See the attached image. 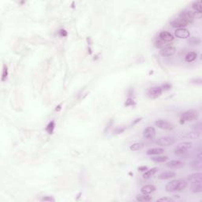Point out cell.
<instances>
[{"label":"cell","instance_id":"obj_9","mask_svg":"<svg viewBox=\"0 0 202 202\" xmlns=\"http://www.w3.org/2000/svg\"><path fill=\"white\" fill-rule=\"evenodd\" d=\"M156 135V129L152 127H147L143 130V136L145 138L149 139V140H152L155 138Z\"/></svg>","mask_w":202,"mask_h":202},{"label":"cell","instance_id":"obj_32","mask_svg":"<svg viewBox=\"0 0 202 202\" xmlns=\"http://www.w3.org/2000/svg\"><path fill=\"white\" fill-rule=\"evenodd\" d=\"M172 85L171 84H169V83H165V84H163V85L161 86V88L162 90H164V91H168V90H170L172 89Z\"/></svg>","mask_w":202,"mask_h":202},{"label":"cell","instance_id":"obj_20","mask_svg":"<svg viewBox=\"0 0 202 202\" xmlns=\"http://www.w3.org/2000/svg\"><path fill=\"white\" fill-rule=\"evenodd\" d=\"M158 172V168H153L152 169L147 170L146 172H145V173L143 174V178L145 179H149L151 177H152L154 175H155L156 172Z\"/></svg>","mask_w":202,"mask_h":202},{"label":"cell","instance_id":"obj_8","mask_svg":"<svg viewBox=\"0 0 202 202\" xmlns=\"http://www.w3.org/2000/svg\"><path fill=\"white\" fill-rule=\"evenodd\" d=\"M176 48L175 47H172V46H168L164 48H162L159 51V55L163 56V57H170L172 56L175 54Z\"/></svg>","mask_w":202,"mask_h":202},{"label":"cell","instance_id":"obj_31","mask_svg":"<svg viewBox=\"0 0 202 202\" xmlns=\"http://www.w3.org/2000/svg\"><path fill=\"white\" fill-rule=\"evenodd\" d=\"M174 199L172 197H163L159 198L157 200V201H164V202H170V201H174Z\"/></svg>","mask_w":202,"mask_h":202},{"label":"cell","instance_id":"obj_11","mask_svg":"<svg viewBox=\"0 0 202 202\" xmlns=\"http://www.w3.org/2000/svg\"><path fill=\"white\" fill-rule=\"evenodd\" d=\"M166 166L168 168H171V169H180V168H184L185 163L182 161H180V160L174 159V160H171V161L168 162V163H166Z\"/></svg>","mask_w":202,"mask_h":202},{"label":"cell","instance_id":"obj_16","mask_svg":"<svg viewBox=\"0 0 202 202\" xmlns=\"http://www.w3.org/2000/svg\"><path fill=\"white\" fill-rule=\"evenodd\" d=\"M164 152H165V150L162 148H152V149H148L146 154L148 156H157L160 155Z\"/></svg>","mask_w":202,"mask_h":202},{"label":"cell","instance_id":"obj_28","mask_svg":"<svg viewBox=\"0 0 202 202\" xmlns=\"http://www.w3.org/2000/svg\"><path fill=\"white\" fill-rule=\"evenodd\" d=\"M188 43L192 45H199L200 43V40L197 37H192L188 40Z\"/></svg>","mask_w":202,"mask_h":202},{"label":"cell","instance_id":"obj_18","mask_svg":"<svg viewBox=\"0 0 202 202\" xmlns=\"http://www.w3.org/2000/svg\"><path fill=\"white\" fill-rule=\"evenodd\" d=\"M156 190V187L154 185H146L141 188V194H150L155 192Z\"/></svg>","mask_w":202,"mask_h":202},{"label":"cell","instance_id":"obj_14","mask_svg":"<svg viewBox=\"0 0 202 202\" xmlns=\"http://www.w3.org/2000/svg\"><path fill=\"white\" fill-rule=\"evenodd\" d=\"M186 179H187L188 182H197V181H202V174L200 172L191 174V175L187 176Z\"/></svg>","mask_w":202,"mask_h":202},{"label":"cell","instance_id":"obj_36","mask_svg":"<svg viewBox=\"0 0 202 202\" xmlns=\"http://www.w3.org/2000/svg\"><path fill=\"white\" fill-rule=\"evenodd\" d=\"M141 119H142V118H137V119H135V121H133V123H132V124H133V125L137 124V123H139V122H140V121H141Z\"/></svg>","mask_w":202,"mask_h":202},{"label":"cell","instance_id":"obj_23","mask_svg":"<svg viewBox=\"0 0 202 202\" xmlns=\"http://www.w3.org/2000/svg\"><path fill=\"white\" fill-rule=\"evenodd\" d=\"M151 159L155 163H164L168 159V157L167 156H153L151 158Z\"/></svg>","mask_w":202,"mask_h":202},{"label":"cell","instance_id":"obj_7","mask_svg":"<svg viewBox=\"0 0 202 202\" xmlns=\"http://www.w3.org/2000/svg\"><path fill=\"white\" fill-rule=\"evenodd\" d=\"M175 142V140L172 137H159L156 141V144L162 147H168L174 145Z\"/></svg>","mask_w":202,"mask_h":202},{"label":"cell","instance_id":"obj_29","mask_svg":"<svg viewBox=\"0 0 202 202\" xmlns=\"http://www.w3.org/2000/svg\"><path fill=\"white\" fill-rule=\"evenodd\" d=\"M127 130V127H116V128L114 129V134H119V133H123L125 130Z\"/></svg>","mask_w":202,"mask_h":202},{"label":"cell","instance_id":"obj_26","mask_svg":"<svg viewBox=\"0 0 202 202\" xmlns=\"http://www.w3.org/2000/svg\"><path fill=\"white\" fill-rule=\"evenodd\" d=\"M168 43H167V42H164V41L161 40L160 39L157 40L155 42V46L156 47H158V48H164V47H168Z\"/></svg>","mask_w":202,"mask_h":202},{"label":"cell","instance_id":"obj_35","mask_svg":"<svg viewBox=\"0 0 202 202\" xmlns=\"http://www.w3.org/2000/svg\"><path fill=\"white\" fill-rule=\"evenodd\" d=\"M59 33L60 36H62V37H66V36H67V33H66V31L64 30V29H61V30H59Z\"/></svg>","mask_w":202,"mask_h":202},{"label":"cell","instance_id":"obj_15","mask_svg":"<svg viewBox=\"0 0 202 202\" xmlns=\"http://www.w3.org/2000/svg\"><path fill=\"white\" fill-rule=\"evenodd\" d=\"M191 191L193 193L202 192V181L191 182Z\"/></svg>","mask_w":202,"mask_h":202},{"label":"cell","instance_id":"obj_27","mask_svg":"<svg viewBox=\"0 0 202 202\" xmlns=\"http://www.w3.org/2000/svg\"><path fill=\"white\" fill-rule=\"evenodd\" d=\"M55 124L54 121H51V123H48L47 128H46V130H47V133H49V134H52L54 132V130H55Z\"/></svg>","mask_w":202,"mask_h":202},{"label":"cell","instance_id":"obj_21","mask_svg":"<svg viewBox=\"0 0 202 202\" xmlns=\"http://www.w3.org/2000/svg\"><path fill=\"white\" fill-rule=\"evenodd\" d=\"M197 54L194 51H190L189 53L186 54V55L185 56V60L187 63H192L194 62L195 59H197Z\"/></svg>","mask_w":202,"mask_h":202},{"label":"cell","instance_id":"obj_22","mask_svg":"<svg viewBox=\"0 0 202 202\" xmlns=\"http://www.w3.org/2000/svg\"><path fill=\"white\" fill-rule=\"evenodd\" d=\"M145 147V143H142V142H137V143H134L133 145H130V151H139V150H141Z\"/></svg>","mask_w":202,"mask_h":202},{"label":"cell","instance_id":"obj_24","mask_svg":"<svg viewBox=\"0 0 202 202\" xmlns=\"http://www.w3.org/2000/svg\"><path fill=\"white\" fill-rule=\"evenodd\" d=\"M192 8L194 11L201 14V2L200 1H197V2H194L192 3Z\"/></svg>","mask_w":202,"mask_h":202},{"label":"cell","instance_id":"obj_25","mask_svg":"<svg viewBox=\"0 0 202 202\" xmlns=\"http://www.w3.org/2000/svg\"><path fill=\"white\" fill-rule=\"evenodd\" d=\"M8 77V68H7V66L6 64L3 65V68H2V78H1V81L2 82H4L5 81H6V78Z\"/></svg>","mask_w":202,"mask_h":202},{"label":"cell","instance_id":"obj_4","mask_svg":"<svg viewBox=\"0 0 202 202\" xmlns=\"http://www.w3.org/2000/svg\"><path fill=\"white\" fill-rule=\"evenodd\" d=\"M191 23L190 21L186 20V19L182 18L181 17H178L177 18H175L170 22V25L171 26L173 27V28H175V29H182V28H185L186 26H187L188 24Z\"/></svg>","mask_w":202,"mask_h":202},{"label":"cell","instance_id":"obj_17","mask_svg":"<svg viewBox=\"0 0 202 202\" xmlns=\"http://www.w3.org/2000/svg\"><path fill=\"white\" fill-rule=\"evenodd\" d=\"M175 175H176L175 172H162L161 174H159V175H158V178L161 180L170 179V178H172L175 177Z\"/></svg>","mask_w":202,"mask_h":202},{"label":"cell","instance_id":"obj_3","mask_svg":"<svg viewBox=\"0 0 202 202\" xmlns=\"http://www.w3.org/2000/svg\"><path fill=\"white\" fill-rule=\"evenodd\" d=\"M192 148V142H183V143H181L178 145L177 147L175 149L174 152L176 155H183V154H186V152H188V151H190Z\"/></svg>","mask_w":202,"mask_h":202},{"label":"cell","instance_id":"obj_2","mask_svg":"<svg viewBox=\"0 0 202 202\" xmlns=\"http://www.w3.org/2000/svg\"><path fill=\"white\" fill-rule=\"evenodd\" d=\"M199 116V114L197 111L195 110H188L185 112L182 113L180 117L181 123H185V122H191V121L197 120Z\"/></svg>","mask_w":202,"mask_h":202},{"label":"cell","instance_id":"obj_5","mask_svg":"<svg viewBox=\"0 0 202 202\" xmlns=\"http://www.w3.org/2000/svg\"><path fill=\"white\" fill-rule=\"evenodd\" d=\"M162 93H163V90L161 87H159V86L149 88L147 91V96L150 99H157L161 96Z\"/></svg>","mask_w":202,"mask_h":202},{"label":"cell","instance_id":"obj_6","mask_svg":"<svg viewBox=\"0 0 202 202\" xmlns=\"http://www.w3.org/2000/svg\"><path fill=\"white\" fill-rule=\"evenodd\" d=\"M154 124L158 128L161 129V130H172L175 128V126L172 123H170V122L166 120H161V119L156 120L154 123Z\"/></svg>","mask_w":202,"mask_h":202},{"label":"cell","instance_id":"obj_33","mask_svg":"<svg viewBox=\"0 0 202 202\" xmlns=\"http://www.w3.org/2000/svg\"><path fill=\"white\" fill-rule=\"evenodd\" d=\"M125 105L126 106H133V105H134V101H133V100L132 98H128L127 100V102H126V104H125Z\"/></svg>","mask_w":202,"mask_h":202},{"label":"cell","instance_id":"obj_13","mask_svg":"<svg viewBox=\"0 0 202 202\" xmlns=\"http://www.w3.org/2000/svg\"><path fill=\"white\" fill-rule=\"evenodd\" d=\"M202 156L201 152H200L197 156L196 159L192 162V168L194 170H201L202 168Z\"/></svg>","mask_w":202,"mask_h":202},{"label":"cell","instance_id":"obj_10","mask_svg":"<svg viewBox=\"0 0 202 202\" xmlns=\"http://www.w3.org/2000/svg\"><path fill=\"white\" fill-rule=\"evenodd\" d=\"M175 36L179 39H187L190 36V31L188 29L182 28V29H178L175 32Z\"/></svg>","mask_w":202,"mask_h":202},{"label":"cell","instance_id":"obj_1","mask_svg":"<svg viewBox=\"0 0 202 202\" xmlns=\"http://www.w3.org/2000/svg\"><path fill=\"white\" fill-rule=\"evenodd\" d=\"M187 186V181L185 179L172 180L168 182L165 186L167 192H175V191H182Z\"/></svg>","mask_w":202,"mask_h":202},{"label":"cell","instance_id":"obj_30","mask_svg":"<svg viewBox=\"0 0 202 202\" xmlns=\"http://www.w3.org/2000/svg\"><path fill=\"white\" fill-rule=\"evenodd\" d=\"M40 200H42V201H53V202L55 201V198H53L52 197H51V196L43 197H41Z\"/></svg>","mask_w":202,"mask_h":202},{"label":"cell","instance_id":"obj_34","mask_svg":"<svg viewBox=\"0 0 202 202\" xmlns=\"http://www.w3.org/2000/svg\"><path fill=\"white\" fill-rule=\"evenodd\" d=\"M137 170H138V172H145V171H147L148 168L146 166H141V167H139V168H137Z\"/></svg>","mask_w":202,"mask_h":202},{"label":"cell","instance_id":"obj_12","mask_svg":"<svg viewBox=\"0 0 202 202\" xmlns=\"http://www.w3.org/2000/svg\"><path fill=\"white\" fill-rule=\"evenodd\" d=\"M159 37L161 40L167 42V43L172 42V41L175 40V37H174L173 35L171 33H169V32H168V31H162V32H160L159 34Z\"/></svg>","mask_w":202,"mask_h":202},{"label":"cell","instance_id":"obj_19","mask_svg":"<svg viewBox=\"0 0 202 202\" xmlns=\"http://www.w3.org/2000/svg\"><path fill=\"white\" fill-rule=\"evenodd\" d=\"M136 200L140 202H148L151 201L152 200V197L151 196H149V194H138L136 196Z\"/></svg>","mask_w":202,"mask_h":202}]
</instances>
